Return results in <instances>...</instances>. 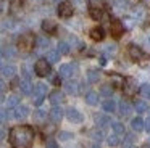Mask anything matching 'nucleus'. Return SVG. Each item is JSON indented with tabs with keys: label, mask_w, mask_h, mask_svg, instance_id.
I'll use <instances>...</instances> for the list:
<instances>
[{
	"label": "nucleus",
	"mask_w": 150,
	"mask_h": 148,
	"mask_svg": "<svg viewBox=\"0 0 150 148\" xmlns=\"http://www.w3.org/2000/svg\"><path fill=\"white\" fill-rule=\"evenodd\" d=\"M92 137H94V138H95V140H98V142H100V140H102V138H103V134H102V130H98V132H97V130H95V132H94V134H92Z\"/></svg>",
	"instance_id": "nucleus-41"
},
{
	"label": "nucleus",
	"mask_w": 150,
	"mask_h": 148,
	"mask_svg": "<svg viewBox=\"0 0 150 148\" xmlns=\"http://www.w3.org/2000/svg\"><path fill=\"white\" fill-rule=\"evenodd\" d=\"M95 122H97L98 125H102V127H105V125H108V124H110V119H108L107 116L97 114V116H95Z\"/></svg>",
	"instance_id": "nucleus-27"
},
{
	"label": "nucleus",
	"mask_w": 150,
	"mask_h": 148,
	"mask_svg": "<svg viewBox=\"0 0 150 148\" xmlns=\"http://www.w3.org/2000/svg\"><path fill=\"white\" fill-rule=\"evenodd\" d=\"M4 137H5V130H4L2 127H0V142L4 140Z\"/></svg>",
	"instance_id": "nucleus-44"
},
{
	"label": "nucleus",
	"mask_w": 150,
	"mask_h": 148,
	"mask_svg": "<svg viewBox=\"0 0 150 148\" xmlns=\"http://www.w3.org/2000/svg\"><path fill=\"white\" fill-rule=\"evenodd\" d=\"M73 5L69 2H62L58 6V15L62 16V18H69V16L73 15Z\"/></svg>",
	"instance_id": "nucleus-5"
},
{
	"label": "nucleus",
	"mask_w": 150,
	"mask_h": 148,
	"mask_svg": "<svg viewBox=\"0 0 150 148\" xmlns=\"http://www.w3.org/2000/svg\"><path fill=\"white\" fill-rule=\"evenodd\" d=\"M66 118H68V121H71V122H81L82 121V114L74 108L66 109Z\"/></svg>",
	"instance_id": "nucleus-8"
},
{
	"label": "nucleus",
	"mask_w": 150,
	"mask_h": 148,
	"mask_svg": "<svg viewBox=\"0 0 150 148\" xmlns=\"http://www.w3.org/2000/svg\"><path fill=\"white\" fill-rule=\"evenodd\" d=\"M91 148H100V145H98V143H95V145H92Z\"/></svg>",
	"instance_id": "nucleus-47"
},
{
	"label": "nucleus",
	"mask_w": 150,
	"mask_h": 148,
	"mask_svg": "<svg viewBox=\"0 0 150 148\" xmlns=\"http://www.w3.org/2000/svg\"><path fill=\"white\" fill-rule=\"evenodd\" d=\"M58 53H62V55H66V53H69V45L66 44V42H60L58 44Z\"/></svg>",
	"instance_id": "nucleus-30"
},
{
	"label": "nucleus",
	"mask_w": 150,
	"mask_h": 148,
	"mask_svg": "<svg viewBox=\"0 0 150 148\" xmlns=\"http://www.w3.org/2000/svg\"><path fill=\"white\" fill-rule=\"evenodd\" d=\"M86 101H87L89 105H97L98 103V95L95 92H89L87 95H86Z\"/></svg>",
	"instance_id": "nucleus-25"
},
{
	"label": "nucleus",
	"mask_w": 150,
	"mask_h": 148,
	"mask_svg": "<svg viewBox=\"0 0 150 148\" xmlns=\"http://www.w3.org/2000/svg\"><path fill=\"white\" fill-rule=\"evenodd\" d=\"M28 114H29V108L28 106L18 105L16 108H13V118H16V119H24Z\"/></svg>",
	"instance_id": "nucleus-9"
},
{
	"label": "nucleus",
	"mask_w": 150,
	"mask_h": 148,
	"mask_svg": "<svg viewBox=\"0 0 150 148\" xmlns=\"http://www.w3.org/2000/svg\"><path fill=\"white\" fill-rule=\"evenodd\" d=\"M47 119V113L44 111V109H37V111H34V121L36 122H44Z\"/></svg>",
	"instance_id": "nucleus-22"
},
{
	"label": "nucleus",
	"mask_w": 150,
	"mask_h": 148,
	"mask_svg": "<svg viewBox=\"0 0 150 148\" xmlns=\"http://www.w3.org/2000/svg\"><path fill=\"white\" fill-rule=\"evenodd\" d=\"M74 73H76V64L74 63H68V64H62L58 74L62 77H71Z\"/></svg>",
	"instance_id": "nucleus-7"
},
{
	"label": "nucleus",
	"mask_w": 150,
	"mask_h": 148,
	"mask_svg": "<svg viewBox=\"0 0 150 148\" xmlns=\"http://www.w3.org/2000/svg\"><path fill=\"white\" fill-rule=\"evenodd\" d=\"M89 10H103V2L102 0H89Z\"/></svg>",
	"instance_id": "nucleus-24"
},
{
	"label": "nucleus",
	"mask_w": 150,
	"mask_h": 148,
	"mask_svg": "<svg viewBox=\"0 0 150 148\" xmlns=\"http://www.w3.org/2000/svg\"><path fill=\"white\" fill-rule=\"evenodd\" d=\"M58 60H60V53L57 50H52V51L47 53V61H49V63H57Z\"/></svg>",
	"instance_id": "nucleus-26"
},
{
	"label": "nucleus",
	"mask_w": 150,
	"mask_h": 148,
	"mask_svg": "<svg viewBox=\"0 0 150 148\" xmlns=\"http://www.w3.org/2000/svg\"><path fill=\"white\" fill-rule=\"evenodd\" d=\"M144 148H150V147H144Z\"/></svg>",
	"instance_id": "nucleus-49"
},
{
	"label": "nucleus",
	"mask_w": 150,
	"mask_h": 148,
	"mask_svg": "<svg viewBox=\"0 0 150 148\" xmlns=\"http://www.w3.org/2000/svg\"><path fill=\"white\" fill-rule=\"evenodd\" d=\"M20 87H21V92H23L24 95H29V93L33 92V84H31L29 79H23L20 82Z\"/></svg>",
	"instance_id": "nucleus-15"
},
{
	"label": "nucleus",
	"mask_w": 150,
	"mask_h": 148,
	"mask_svg": "<svg viewBox=\"0 0 150 148\" xmlns=\"http://www.w3.org/2000/svg\"><path fill=\"white\" fill-rule=\"evenodd\" d=\"M87 80H89V82H97V80H98V71L89 69L87 71Z\"/></svg>",
	"instance_id": "nucleus-28"
},
{
	"label": "nucleus",
	"mask_w": 150,
	"mask_h": 148,
	"mask_svg": "<svg viewBox=\"0 0 150 148\" xmlns=\"http://www.w3.org/2000/svg\"><path fill=\"white\" fill-rule=\"evenodd\" d=\"M144 129H145L147 132H150V118L147 119V121H144Z\"/></svg>",
	"instance_id": "nucleus-43"
},
{
	"label": "nucleus",
	"mask_w": 150,
	"mask_h": 148,
	"mask_svg": "<svg viewBox=\"0 0 150 148\" xmlns=\"http://www.w3.org/2000/svg\"><path fill=\"white\" fill-rule=\"evenodd\" d=\"M105 50H107V53L113 55L115 51H116V45H107V48H105Z\"/></svg>",
	"instance_id": "nucleus-42"
},
{
	"label": "nucleus",
	"mask_w": 150,
	"mask_h": 148,
	"mask_svg": "<svg viewBox=\"0 0 150 148\" xmlns=\"http://www.w3.org/2000/svg\"><path fill=\"white\" fill-rule=\"evenodd\" d=\"M0 11H4V0H0Z\"/></svg>",
	"instance_id": "nucleus-46"
},
{
	"label": "nucleus",
	"mask_w": 150,
	"mask_h": 148,
	"mask_svg": "<svg viewBox=\"0 0 150 148\" xmlns=\"http://www.w3.org/2000/svg\"><path fill=\"white\" fill-rule=\"evenodd\" d=\"M110 31H111V35L113 37H121V34H123L124 31V26L121 21H118V19H113V21L110 23Z\"/></svg>",
	"instance_id": "nucleus-4"
},
{
	"label": "nucleus",
	"mask_w": 150,
	"mask_h": 148,
	"mask_svg": "<svg viewBox=\"0 0 150 148\" xmlns=\"http://www.w3.org/2000/svg\"><path fill=\"white\" fill-rule=\"evenodd\" d=\"M108 145H110V147H116V145H120V135H116V134L110 135V137H108Z\"/></svg>",
	"instance_id": "nucleus-31"
},
{
	"label": "nucleus",
	"mask_w": 150,
	"mask_h": 148,
	"mask_svg": "<svg viewBox=\"0 0 150 148\" xmlns=\"http://www.w3.org/2000/svg\"><path fill=\"white\" fill-rule=\"evenodd\" d=\"M0 73L4 74L5 77H13L15 73H16V68L11 66V64H5V66L0 68Z\"/></svg>",
	"instance_id": "nucleus-14"
},
{
	"label": "nucleus",
	"mask_w": 150,
	"mask_h": 148,
	"mask_svg": "<svg viewBox=\"0 0 150 148\" xmlns=\"http://www.w3.org/2000/svg\"><path fill=\"white\" fill-rule=\"evenodd\" d=\"M34 142V129L29 125H16L10 130V143L13 148H31Z\"/></svg>",
	"instance_id": "nucleus-1"
},
{
	"label": "nucleus",
	"mask_w": 150,
	"mask_h": 148,
	"mask_svg": "<svg viewBox=\"0 0 150 148\" xmlns=\"http://www.w3.org/2000/svg\"><path fill=\"white\" fill-rule=\"evenodd\" d=\"M34 69H36V74L40 77H45L47 74L50 73V63L47 60H44V58H40V60L36 61V64H34Z\"/></svg>",
	"instance_id": "nucleus-3"
},
{
	"label": "nucleus",
	"mask_w": 150,
	"mask_h": 148,
	"mask_svg": "<svg viewBox=\"0 0 150 148\" xmlns=\"http://www.w3.org/2000/svg\"><path fill=\"white\" fill-rule=\"evenodd\" d=\"M102 108H103L107 113H113L115 109H116V103H115L113 100L108 98V100H105V101L102 103Z\"/></svg>",
	"instance_id": "nucleus-17"
},
{
	"label": "nucleus",
	"mask_w": 150,
	"mask_h": 148,
	"mask_svg": "<svg viewBox=\"0 0 150 148\" xmlns=\"http://www.w3.org/2000/svg\"><path fill=\"white\" fill-rule=\"evenodd\" d=\"M92 19H100L102 18V10H91Z\"/></svg>",
	"instance_id": "nucleus-37"
},
{
	"label": "nucleus",
	"mask_w": 150,
	"mask_h": 148,
	"mask_svg": "<svg viewBox=\"0 0 150 148\" xmlns=\"http://www.w3.org/2000/svg\"><path fill=\"white\" fill-rule=\"evenodd\" d=\"M131 127H132L134 132H140L144 130V119L140 118H134L132 121H131Z\"/></svg>",
	"instance_id": "nucleus-16"
},
{
	"label": "nucleus",
	"mask_w": 150,
	"mask_h": 148,
	"mask_svg": "<svg viewBox=\"0 0 150 148\" xmlns=\"http://www.w3.org/2000/svg\"><path fill=\"white\" fill-rule=\"evenodd\" d=\"M53 2H58L60 3V2H63V0H53Z\"/></svg>",
	"instance_id": "nucleus-48"
},
{
	"label": "nucleus",
	"mask_w": 150,
	"mask_h": 148,
	"mask_svg": "<svg viewBox=\"0 0 150 148\" xmlns=\"http://www.w3.org/2000/svg\"><path fill=\"white\" fill-rule=\"evenodd\" d=\"M4 55L8 58H13V56H16V50H15V47H7L4 50Z\"/></svg>",
	"instance_id": "nucleus-36"
},
{
	"label": "nucleus",
	"mask_w": 150,
	"mask_h": 148,
	"mask_svg": "<svg viewBox=\"0 0 150 148\" xmlns=\"http://www.w3.org/2000/svg\"><path fill=\"white\" fill-rule=\"evenodd\" d=\"M4 90H5V82L0 79V92H4Z\"/></svg>",
	"instance_id": "nucleus-45"
},
{
	"label": "nucleus",
	"mask_w": 150,
	"mask_h": 148,
	"mask_svg": "<svg viewBox=\"0 0 150 148\" xmlns=\"http://www.w3.org/2000/svg\"><path fill=\"white\" fill-rule=\"evenodd\" d=\"M42 29L45 32H49V34H52V32L57 31V24L52 21V19H44L42 21Z\"/></svg>",
	"instance_id": "nucleus-13"
},
{
	"label": "nucleus",
	"mask_w": 150,
	"mask_h": 148,
	"mask_svg": "<svg viewBox=\"0 0 150 148\" xmlns=\"http://www.w3.org/2000/svg\"><path fill=\"white\" fill-rule=\"evenodd\" d=\"M103 29L102 27H94L91 31V37L94 39V40H102V39H103Z\"/></svg>",
	"instance_id": "nucleus-20"
},
{
	"label": "nucleus",
	"mask_w": 150,
	"mask_h": 148,
	"mask_svg": "<svg viewBox=\"0 0 150 148\" xmlns=\"http://www.w3.org/2000/svg\"><path fill=\"white\" fill-rule=\"evenodd\" d=\"M49 44H50L49 39H45V37H37L36 39V45L39 48H47V47H49Z\"/></svg>",
	"instance_id": "nucleus-29"
},
{
	"label": "nucleus",
	"mask_w": 150,
	"mask_h": 148,
	"mask_svg": "<svg viewBox=\"0 0 150 148\" xmlns=\"http://www.w3.org/2000/svg\"><path fill=\"white\" fill-rule=\"evenodd\" d=\"M113 130H115V134H116V135H123V134H126V132H124V125H123V124H120V122L113 124Z\"/></svg>",
	"instance_id": "nucleus-33"
},
{
	"label": "nucleus",
	"mask_w": 150,
	"mask_h": 148,
	"mask_svg": "<svg viewBox=\"0 0 150 148\" xmlns=\"http://www.w3.org/2000/svg\"><path fill=\"white\" fill-rule=\"evenodd\" d=\"M50 103H52L53 106H58L60 103H63L65 101V95H63L62 92H60V90H53L52 93H50Z\"/></svg>",
	"instance_id": "nucleus-10"
},
{
	"label": "nucleus",
	"mask_w": 150,
	"mask_h": 148,
	"mask_svg": "<svg viewBox=\"0 0 150 148\" xmlns=\"http://www.w3.org/2000/svg\"><path fill=\"white\" fill-rule=\"evenodd\" d=\"M129 55H131L132 60H144V58H145V53H144L137 45H131L129 47Z\"/></svg>",
	"instance_id": "nucleus-11"
},
{
	"label": "nucleus",
	"mask_w": 150,
	"mask_h": 148,
	"mask_svg": "<svg viewBox=\"0 0 150 148\" xmlns=\"http://www.w3.org/2000/svg\"><path fill=\"white\" fill-rule=\"evenodd\" d=\"M100 93H102V95H105V97H110L111 93H113V87H111V85H102Z\"/></svg>",
	"instance_id": "nucleus-35"
},
{
	"label": "nucleus",
	"mask_w": 150,
	"mask_h": 148,
	"mask_svg": "<svg viewBox=\"0 0 150 148\" xmlns=\"http://www.w3.org/2000/svg\"><path fill=\"white\" fill-rule=\"evenodd\" d=\"M33 45H34V37L31 34H24V35H21V39H20V48L21 50H31L33 48Z\"/></svg>",
	"instance_id": "nucleus-6"
},
{
	"label": "nucleus",
	"mask_w": 150,
	"mask_h": 148,
	"mask_svg": "<svg viewBox=\"0 0 150 148\" xmlns=\"http://www.w3.org/2000/svg\"><path fill=\"white\" fill-rule=\"evenodd\" d=\"M45 147L47 148H58V145H57V142L53 140V138H49V140L45 142Z\"/></svg>",
	"instance_id": "nucleus-38"
},
{
	"label": "nucleus",
	"mask_w": 150,
	"mask_h": 148,
	"mask_svg": "<svg viewBox=\"0 0 150 148\" xmlns=\"http://www.w3.org/2000/svg\"><path fill=\"white\" fill-rule=\"evenodd\" d=\"M65 89H66V92L71 93V95H78V92H79V87H78L76 82H66Z\"/></svg>",
	"instance_id": "nucleus-19"
},
{
	"label": "nucleus",
	"mask_w": 150,
	"mask_h": 148,
	"mask_svg": "<svg viewBox=\"0 0 150 148\" xmlns=\"http://www.w3.org/2000/svg\"><path fill=\"white\" fill-rule=\"evenodd\" d=\"M33 93H34V105H40V103L44 101V98H45V95H47V85L42 82L37 84L33 89Z\"/></svg>",
	"instance_id": "nucleus-2"
},
{
	"label": "nucleus",
	"mask_w": 150,
	"mask_h": 148,
	"mask_svg": "<svg viewBox=\"0 0 150 148\" xmlns=\"http://www.w3.org/2000/svg\"><path fill=\"white\" fill-rule=\"evenodd\" d=\"M60 138H62V140H69V138H73V134H69V132H62V134H60Z\"/></svg>",
	"instance_id": "nucleus-40"
},
{
	"label": "nucleus",
	"mask_w": 150,
	"mask_h": 148,
	"mask_svg": "<svg viewBox=\"0 0 150 148\" xmlns=\"http://www.w3.org/2000/svg\"><path fill=\"white\" fill-rule=\"evenodd\" d=\"M134 109H136L137 113H145L147 109H149V105H147L145 101H142V100H137V101L134 103Z\"/></svg>",
	"instance_id": "nucleus-21"
},
{
	"label": "nucleus",
	"mask_w": 150,
	"mask_h": 148,
	"mask_svg": "<svg viewBox=\"0 0 150 148\" xmlns=\"http://www.w3.org/2000/svg\"><path fill=\"white\" fill-rule=\"evenodd\" d=\"M131 111H132L131 105H129L127 101H124V100H123V101L120 103V113H121L123 116H129V114H131Z\"/></svg>",
	"instance_id": "nucleus-18"
},
{
	"label": "nucleus",
	"mask_w": 150,
	"mask_h": 148,
	"mask_svg": "<svg viewBox=\"0 0 150 148\" xmlns=\"http://www.w3.org/2000/svg\"><path fill=\"white\" fill-rule=\"evenodd\" d=\"M113 3H115V6L116 8H120V10H124V8H127V0H113Z\"/></svg>",
	"instance_id": "nucleus-34"
},
{
	"label": "nucleus",
	"mask_w": 150,
	"mask_h": 148,
	"mask_svg": "<svg viewBox=\"0 0 150 148\" xmlns=\"http://www.w3.org/2000/svg\"><path fill=\"white\" fill-rule=\"evenodd\" d=\"M7 119H8V113L5 111V109L0 108V122H5Z\"/></svg>",
	"instance_id": "nucleus-39"
},
{
	"label": "nucleus",
	"mask_w": 150,
	"mask_h": 148,
	"mask_svg": "<svg viewBox=\"0 0 150 148\" xmlns=\"http://www.w3.org/2000/svg\"><path fill=\"white\" fill-rule=\"evenodd\" d=\"M140 95H144L145 98H150V84H144L140 87Z\"/></svg>",
	"instance_id": "nucleus-32"
},
{
	"label": "nucleus",
	"mask_w": 150,
	"mask_h": 148,
	"mask_svg": "<svg viewBox=\"0 0 150 148\" xmlns=\"http://www.w3.org/2000/svg\"><path fill=\"white\" fill-rule=\"evenodd\" d=\"M63 118V109L60 108V106H53L52 111H50V119H52L53 122H60Z\"/></svg>",
	"instance_id": "nucleus-12"
},
{
	"label": "nucleus",
	"mask_w": 150,
	"mask_h": 148,
	"mask_svg": "<svg viewBox=\"0 0 150 148\" xmlns=\"http://www.w3.org/2000/svg\"><path fill=\"white\" fill-rule=\"evenodd\" d=\"M7 105H8V108H16V106L20 105V97L18 95H10L8 100H7Z\"/></svg>",
	"instance_id": "nucleus-23"
}]
</instances>
